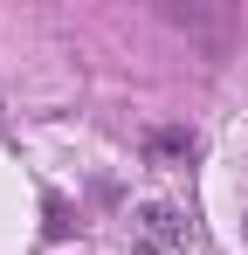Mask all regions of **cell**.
Masks as SVG:
<instances>
[{
	"instance_id": "cell-1",
	"label": "cell",
	"mask_w": 248,
	"mask_h": 255,
	"mask_svg": "<svg viewBox=\"0 0 248 255\" xmlns=\"http://www.w3.org/2000/svg\"><path fill=\"white\" fill-rule=\"evenodd\" d=\"M131 235H138V249L145 255H186V214L165 207V200H152V207H138V221H131Z\"/></svg>"
},
{
	"instance_id": "cell-2",
	"label": "cell",
	"mask_w": 248,
	"mask_h": 255,
	"mask_svg": "<svg viewBox=\"0 0 248 255\" xmlns=\"http://www.w3.org/2000/svg\"><path fill=\"white\" fill-rule=\"evenodd\" d=\"M152 159H193V131H159V138H152Z\"/></svg>"
},
{
	"instance_id": "cell-3",
	"label": "cell",
	"mask_w": 248,
	"mask_h": 255,
	"mask_svg": "<svg viewBox=\"0 0 248 255\" xmlns=\"http://www.w3.org/2000/svg\"><path fill=\"white\" fill-rule=\"evenodd\" d=\"M48 235H55V242H62V235H76V221H69L62 200H48Z\"/></svg>"
}]
</instances>
